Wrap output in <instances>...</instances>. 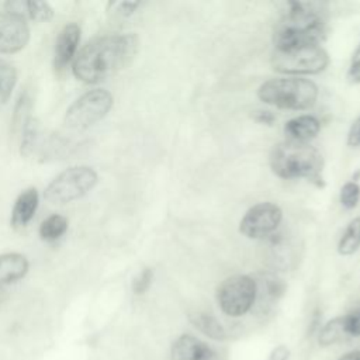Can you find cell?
<instances>
[{
	"label": "cell",
	"instance_id": "obj_1",
	"mask_svg": "<svg viewBox=\"0 0 360 360\" xmlns=\"http://www.w3.org/2000/svg\"><path fill=\"white\" fill-rule=\"evenodd\" d=\"M136 51L138 38L134 34L96 38L75 56L73 73L84 83H98L125 68Z\"/></svg>",
	"mask_w": 360,
	"mask_h": 360
},
{
	"label": "cell",
	"instance_id": "obj_2",
	"mask_svg": "<svg viewBox=\"0 0 360 360\" xmlns=\"http://www.w3.org/2000/svg\"><path fill=\"white\" fill-rule=\"evenodd\" d=\"M323 4L318 1H287L283 18L274 28V49L284 51L321 45L326 35Z\"/></svg>",
	"mask_w": 360,
	"mask_h": 360
},
{
	"label": "cell",
	"instance_id": "obj_3",
	"mask_svg": "<svg viewBox=\"0 0 360 360\" xmlns=\"http://www.w3.org/2000/svg\"><path fill=\"white\" fill-rule=\"evenodd\" d=\"M273 173L281 179H308L321 186L322 155L309 142L281 141L276 143L269 156Z\"/></svg>",
	"mask_w": 360,
	"mask_h": 360
},
{
	"label": "cell",
	"instance_id": "obj_4",
	"mask_svg": "<svg viewBox=\"0 0 360 360\" xmlns=\"http://www.w3.org/2000/svg\"><path fill=\"white\" fill-rule=\"evenodd\" d=\"M257 97L283 110H308L318 98V87L312 80L287 76L266 80L257 89Z\"/></svg>",
	"mask_w": 360,
	"mask_h": 360
},
{
	"label": "cell",
	"instance_id": "obj_5",
	"mask_svg": "<svg viewBox=\"0 0 360 360\" xmlns=\"http://www.w3.org/2000/svg\"><path fill=\"white\" fill-rule=\"evenodd\" d=\"M273 69L287 76L316 75L329 65V55L321 45L301 46L292 49H274L270 58Z\"/></svg>",
	"mask_w": 360,
	"mask_h": 360
},
{
	"label": "cell",
	"instance_id": "obj_6",
	"mask_svg": "<svg viewBox=\"0 0 360 360\" xmlns=\"http://www.w3.org/2000/svg\"><path fill=\"white\" fill-rule=\"evenodd\" d=\"M97 183V173L89 166H72L59 173L45 188V198L52 204H66L87 194Z\"/></svg>",
	"mask_w": 360,
	"mask_h": 360
},
{
	"label": "cell",
	"instance_id": "obj_7",
	"mask_svg": "<svg viewBox=\"0 0 360 360\" xmlns=\"http://www.w3.org/2000/svg\"><path fill=\"white\" fill-rule=\"evenodd\" d=\"M257 298V283L246 274L225 278L217 288V302L221 311L232 318L248 314Z\"/></svg>",
	"mask_w": 360,
	"mask_h": 360
},
{
	"label": "cell",
	"instance_id": "obj_8",
	"mask_svg": "<svg viewBox=\"0 0 360 360\" xmlns=\"http://www.w3.org/2000/svg\"><path fill=\"white\" fill-rule=\"evenodd\" d=\"M112 96L103 89H94L75 100L65 114V124L75 131L87 129L103 120L112 107Z\"/></svg>",
	"mask_w": 360,
	"mask_h": 360
},
{
	"label": "cell",
	"instance_id": "obj_9",
	"mask_svg": "<svg viewBox=\"0 0 360 360\" xmlns=\"http://www.w3.org/2000/svg\"><path fill=\"white\" fill-rule=\"evenodd\" d=\"M283 219V211L277 204L259 202L250 207L239 224V231L250 239H260L271 235Z\"/></svg>",
	"mask_w": 360,
	"mask_h": 360
},
{
	"label": "cell",
	"instance_id": "obj_10",
	"mask_svg": "<svg viewBox=\"0 0 360 360\" xmlns=\"http://www.w3.org/2000/svg\"><path fill=\"white\" fill-rule=\"evenodd\" d=\"M30 39L27 21L11 13H0V53L21 51Z\"/></svg>",
	"mask_w": 360,
	"mask_h": 360
},
{
	"label": "cell",
	"instance_id": "obj_11",
	"mask_svg": "<svg viewBox=\"0 0 360 360\" xmlns=\"http://www.w3.org/2000/svg\"><path fill=\"white\" fill-rule=\"evenodd\" d=\"M172 360H217L215 352L194 335H180L170 347Z\"/></svg>",
	"mask_w": 360,
	"mask_h": 360
},
{
	"label": "cell",
	"instance_id": "obj_12",
	"mask_svg": "<svg viewBox=\"0 0 360 360\" xmlns=\"http://www.w3.org/2000/svg\"><path fill=\"white\" fill-rule=\"evenodd\" d=\"M80 41V27L75 22L66 24L56 39L55 68L63 69L75 56Z\"/></svg>",
	"mask_w": 360,
	"mask_h": 360
},
{
	"label": "cell",
	"instance_id": "obj_13",
	"mask_svg": "<svg viewBox=\"0 0 360 360\" xmlns=\"http://www.w3.org/2000/svg\"><path fill=\"white\" fill-rule=\"evenodd\" d=\"M321 129V122L316 117L304 114L298 115L284 125V134L287 139L295 142H309Z\"/></svg>",
	"mask_w": 360,
	"mask_h": 360
},
{
	"label": "cell",
	"instance_id": "obj_14",
	"mask_svg": "<svg viewBox=\"0 0 360 360\" xmlns=\"http://www.w3.org/2000/svg\"><path fill=\"white\" fill-rule=\"evenodd\" d=\"M39 195L34 187L24 190L15 200L11 211V225L14 228H24L32 219L38 208Z\"/></svg>",
	"mask_w": 360,
	"mask_h": 360
},
{
	"label": "cell",
	"instance_id": "obj_15",
	"mask_svg": "<svg viewBox=\"0 0 360 360\" xmlns=\"http://www.w3.org/2000/svg\"><path fill=\"white\" fill-rule=\"evenodd\" d=\"M28 271V260L21 253L0 255V287L14 283L25 276Z\"/></svg>",
	"mask_w": 360,
	"mask_h": 360
},
{
	"label": "cell",
	"instance_id": "obj_16",
	"mask_svg": "<svg viewBox=\"0 0 360 360\" xmlns=\"http://www.w3.org/2000/svg\"><path fill=\"white\" fill-rule=\"evenodd\" d=\"M190 322L197 328L201 333L205 336L214 339V340H225L226 339V332L224 326L219 323V321L207 312H194L188 316Z\"/></svg>",
	"mask_w": 360,
	"mask_h": 360
},
{
	"label": "cell",
	"instance_id": "obj_17",
	"mask_svg": "<svg viewBox=\"0 0 360 360\" xmlns=\"http://www.w3.org/2000/svg\"><path fill=\"white\" fill-rule=\"evenodd\" d=\"M360 248V217L352 219L338 243V252L343 256L353 255Z\"/></svg>",
	"mask_w": 360,
	"mask_h": 360
},
{
	"label": "cell",
	"instance_id": "obj_18",
	"mask_svg": "<svg viewBox=\"0 0 360 360\" xmlns=\"http://www.w3.org/2000/svg\"><path fill=\"white\" fill-rule=\"evenodd\" d=\"M347 336L343 330L342 319L340 316H336L330 321H328L318 333V343L319 346H330L335 343H339L342 340H346Z\"/></svg>",
	"mask_w": 360,
	"mask_h": 360
},
{
	"label": "cell",
	"instance_id": "obj_19",
	"mask_svg": "<svg viewBox=\"0 0 360 360\" xmlns=\"http://www.w3.org/2000/svg\"><path fill=\"white\" fill-rule=\"evenodd\" d=\"M68 229V219L62 215L53 214L42 221L39 226V236L44 240L52 242L59 239Z\"/></svg>",
	"mask_w": 360,
	"mask_h": 360
},
{
	"label": "cell",
	"instance_id": "obj_20",
	"mask_svg": "<svg viewBox=\"0 0 360 360\" xmlns=\"http://www.w3.org/2000/svg\"><path fill=\"white\" fill-rule=\"evenodd\" d=\"M17 72L4 59L0 58V104L6 103L15 86Z\"/></svg>",
	"mask_w": 360,
	"mask_h": 360
},
{
	"label": "cell",
	"instance_id": "obj_21",
	"mask_svg": "<svg viewBox=\"0 0 360 360\" xmlns=\"http://www.w3.org/2000/svg\"><path fill=\"white\" fill-rule=\"evenodd\" d=\"M340 319L347 339L360 338V302L356 304L345 315H340Z\"/></svg>",
	"mask_w": 360,
	"mask_h": 360
},
{
	"label": "cell",
	"instance_id": "obj_22",
	"mask_svg": "<svg viewBox=\"0 0 360 360\" xmlns=\"http://www.w3.org/2000/svg\"><path fill=\"white\" fill-rule=\"evenodd\" d=\"M53 15L52 7L46 1H37V0H30L27 1V11L25 17L34 21H48Z\"/></svg>",
	"mask_w": 360,
	"mask_h": 360
},
{
	"label": "cell",
	"instance_id": "obj_23",
	"mask_svg": "<svg viewBox=\"0 0 360 360\" xmlns=\"http://www.w3.org/2000/svg\"><path fill=\"white\" fill-rule=\"evenodd\" d=\"M360 200V186L357 181H347L340 188V202L345 208L352 210L359 204Z\"/></svg>",
	"mask_w": 360,
	"mask_h": 360
},
{
	"label": "cell",
	"instance_id": "obj_24",
	"mask_svg": "<svg viewBox=\"0 0 360 360\" xmlns=\"http://www.w3.org/2000/svg\"><path fill=\"white\" fill-rule=\"evenodd\" d=\"M152 278H153V270L150 267H145L141 270V273L134 278V283H132V291L135 294H143L150 283H152Z\"/></svg>",
	"mask_w": 360,
	"mask_h": 360
},
{
	"label": "cell",
	"instance_id": "obj_25",
	"mask_svg": "<svg viewBox=\"0 0 360 360\" xmlns=\"http://www.w3.org/2000/svg\"><path fill=\"white\" fill-rule=\"evenodd\" d=\"M347 79L352 83H360V42L353 52L350 68L347 70Z\"/></svg>",
	"mask_w": 360,
	"mask_h": 360
},
{
	"label": "cell",
	"instance_id": "obj_26",
	"mask_svg": "<svg viewBox=\"0 0 360 360\" xmlns=\"http://www.w3.org/2000/svg\"><path fill=\"white\" fill-rule=\"evenodd\" d=\"M347 145L349 146H360V115L353 121L347 134Z\"/></svg>",
	"mask_w": 360,
	"mask_h": 360
},
{
	"label": "cell",
	"instance_id": "obj_27",
	"mask_svg": "<svg viewBox=\"0 0 360 360\" xmlns=\"http://www.w3.org/2000/svg\"><path fill=\"white\" fill-rule=\"evenodd\" d=\"M288 357H290V349L285 345H278L270 352L267 360H288Z\"/></svg>",
	"mask_w": 360,
	"mask_h": 360
},
{
	"label": "cell",
	"instance_id": "obj_28",
	"mask_svg": "<svg viewBox=\"0 0 360 360\" xmlns=\"http://www.w3.org/2000/svg\"><path fill=\"white\" fill-rule=\"evenodd\" d=\"M253 118L260 122V124H266V125H271L276 120V117L270 112V111H256L253 114Z\"/></svg>",
	"mask_w": 360,
	"mask_h": 360
},
{
	"label": "cell",
	"instance_id": "obj_29",
	"mask_svg": "<svg viewBox=\"0 0 360 360\" xmlns=\"http://www.w3.org/2000/svg\"><path fill=\"white\" fill-rule=\"evenodd\" d=\"M138 6H139L138 1H122V3L118 4V11L122 15H129V14H132L136 10Z\"/></svg>",
	"mask_w": 360,
	"mask_h": 360
},
{
	"label": "cell",
	"instance_id": "obj_30",
	"mask_svg": "<svg viewBox=\"0 0 360 360\" xmlns=\"http://www.w3.org/2000/svg\"><path fill=\"white\" fill-rule=\"evenodd\" d=\"M338 360H360V350H350L340 356Z\"/></svg>",
	"mask_w": 360,
	"mask_h": 360
},
{
	"label": "cell",
	"instance_id": "obj_31",
	"mask_svg": "<svg viewBox=\"0 0 360 360\" xmlns=\"http://www.w3.org/2000/svg\"><path fill=\"white\" fill-rule=\"evenodd\" d=\"M3 297H4V290H3V287H0V302L3 301Z\"/></svg>",
	"mask_w": 360,
	"mask_h": 360
}]
</instances>
